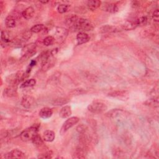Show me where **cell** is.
Here are the masks:
<instances>
[{
    "mask_svg": "<svg viewBox=\"0 0 159 159\" xmlns=\"http://www.w3.org/2000/svg\"><path fill=\"white\" fill-rule=\"evenodd\" d=\"M93 29V24L91 21L87 19L78 18L73 29L78 31L80 32H85V31H92Z\"/></svg>",
    "mask_w": 159,
    "mask_h": 159,
    "instance_id": "cell-1",
    "label": "cell"
},
{
    "mask_svg": "<svg viewBox=\"0 0 159 159\" xmlns=\"http://www.w3.org/2000/svg\"><path fill=\"white\" fill-rule=\"evenodd\" d=\"M36 44L34 43H31L28 44L22 49V57L21 60H27V59L31 57L36 54Z\"/></svg>",
    "mask_w": 159,
    "mask_h": 159,
    "instance_id": "cell-2",
    "label": "cell"
},
{
    "mask_svg": "<svg viewBox=\"0 0 159 159\" xmlns=\"http://www.w3.org/2000/svg\"><path fill=\"white\" fill-rule=\"evenodd\" d=\"M38 128L39 127L34 126L23 131L20 134L21 139L24 142H29L30 141H32L34 136L37 134Z\"/></svg>",
    "mask_w": 159,
    "mask_h": 159,
    "instance_id": "cell-3",
    "label": "cell"
},
{
    "mask_svg": "<svg viewBox=\"0 0 159 159\" xmlns=\"http://www.w3.org/2000/svg\"><path fill=\"white\" fill-rule=\"evenodd\" d=\"M88 109L94 114H100L107 109V106L102 102L95 101L88 106Z\"/></svg>",
    "mask_w": 159,
    "mask_h": 159,
    "instance_id": "cell-4",
    "label": "cell"
},
{
    "mask_svg": "<svg viewBox=\"0 0 159 159\" xmlns=\"http://www.w3.org/2000/svg\"><path fill=\"white\" fill-rule=\"evenodd\" d=\"M21 105L26 109H31L36 105L35 98L29 95H26L22 98Z\"/></svg>",
    "mask_w": 159,
    "mask_h": 159,
    "instance_id": "cell-5",
    "label": "cell"
},
{
    "mask_svg": "<svg viewBox=\"0 0 159 159\" xmlns=\"http://www.w3.org/2000/svg\"><path fill=\"white\" fill-rule=\"evenodd\" d=\"M80 119L77 117H72L68 119L63 124L62 128V131L63 132L72 128L75 124H76L79 122Z\"/></svg>",
    "mask_w": 159,
    "mask_h": 159,
    "instance_id": "cell-6",
    "label": "cell"
},
{
    "mask_svg": "<svg viewBox=\"0 0 159 159\" xmlns=\"http://www.w3.org/2000/svg\"><path fill=\"white\" fill-rule=\"evenodd\" d=\"M6 158H26L24 153L18 149H14L6 154Z\"/></svg>",
    "mask_w": 159,
    "mask_h": 159,
    "instance_id": "cell-7",
    "label": "cell"
},
{
    "mask_svg": "<svg viewBox=\"0 0 159 159\" xmlns=\"http://www.w3.org/2000/svg\"><path fill=\"white\" fill-rule=\"evenodd\" d=\"M68 35V31L63 28H57L55 31V36L57 40L62 42L65 40Z\"/></svg>",
    "mask_w": 159,
    "mask_h": 159,
    "instance_id": "cell-8",
    "label": "cell"
},
{
    "mask_svg": "<svg viewBox=\"0 0 159 159\" xmlns=\"http://www.w3.org/2000/svg\"><path fill=\"white\" fill-rule=\"evenodd\" d=\"M53 114V111L50 108H43L39 112V116L41 118L46 119L50 118Z\"/></svg>",
    "mask_w": 159,
    "mask_h": 159,
    "instance_id": "cell-9",
    "label": "cell"
},
{
    "mask_svg": "<svg viewBox=\"0 0 159 159\" xmlns=\"http://www.w3.org/2000/svg\"><path fill=\"white\" fill-rule=\"evenodd\" d=\"M89 40V37L85 32H79L76 36V41L78 45L86 43Z\"/></svg>",
    "mask_w": 159,
    "mask_h": 159,
    "instance_id": "cell-10",
    "label": "cell"
},
{
    "mask_svg": "<svg viewBox=\"0 0 159 159\" xmlns=\"http://www.w3.org/2000/svg\"><path fill=\"white\" fill-rule=\"evenodd\" d=\"M72 109L70 106H63L60 112H59V116L63 119L69 118L72 115Z\"/></svg>",
    "mask_w": 159,
    "mask_h": 159,
    "instance_id": "cell-11",
    "label": "cell"
},
{
    "mask_svg": "<svg viewBox=\"0 0 159 159\" xmlns=\"http://www.w3.org/2000/svg\"><path fill=\"white\" fill-rule=\"evenodd\" d=\"M55 133L52 131L47 130L44 132L43 139L45 141L49 142H52L55 139Z\"/></svg>",
    "mask_w": 159,
    "mask_h": 159,
    "instance_id": "cell-12",
    "label": "cell"
},
{
    "mask_svg": "<svg viewBox=\"0 0 159 159\" xmlns=\"http://www.w3.org/2000/svg\"><path fill=\"white\" fill-rule=\"evenodd\" d=\"M34 14V9L32 7H28L22 11V16L25 19L28 20L33 17Z\"/></svg>",
    "mask_w": 159,
    "mask_h": 159,
    "instance_id": "cell-13",
    "label": "cell"
},
{
    "mask_svg": "<svg viewBox=\"0 0 159 159\" xmlns=\"http://www.w3.org/2000/svg\"><path fill=\"white\" fill-rule=\"evenodd\" d=\"M6 26L8 28H13L16 26V20L15 16L9 15L5 19Z\"/></svg>",
    "mask_w": 159,
    "mask_h": 159,
    "instance_id": "cell-14",
    "label": "cell"
},
{
    "mask_svg": "<svg viewBox=\"0 0 159 159\" xmlns=\"http://www.w3.org/2000/svg\"><path fill=\"white\" fill-rule=\"evenodd\" d=\"M78 17L75 15H71L69 18H67L66 21H65V24L67 26H69V28L73 29L75 24H76V21L78 19Z\"/></svg>",
    "mask_w": 159,
    "mask_h": 159,
    "instance_id": "cell-15",
    "label": "cell"
},
{
    "mask_svg": "<svg viewBox=\"0 0 159 159\" xmlns=\"http://www.w3.org/2000/svg\"><path fill=\"white\" fill-rule=\"evenodd\" d=\"M138 26L137 24V22H136V19H134V20H129L126 21L123 25V28L128 31V30L134 29Z\"/></svg>",
    "mask_w": 159,
    "mask_h": 159,
    "instance_id": "cell-16",
    "label": "cell"
},
{
    "mask_svg": "<svg viewBox=\"0 0 159 159\" xmlns=\"http://www.w3.org/2000/svg\"><path fill=\"white\" fill-rule=\"evenodd\" d=\"M101 2L100 1H96V0H92V1H89L87 3V6L89 10L94 11L96 10L101 5Z\"/></svg>",
    "mask_w": 159,
    "mask_h": 159,
    "instance_id": "cell-17",
    "label": "cell"
},
{
    "mask_svg": "<svg viewBox=\"0 0 159 159\" xmlns=\"http://www.w3.org/2000/svg\"><path fill=\"white\" fill-rule=\"evenodd\" d=\"M103 9L111 13H115L118 11V8L116 5L114 3H107L104 6ZM104 10V11H105Z\"/></svg>",
    "mask_w": 159,
    "mask_h": 159,
    "instance_id": "cell-18",
    "label": "cell"
},
{
    "mask_svg": "<svg viewBox=\"0 0 159 159\" xmlns=\"http://www.w3.org/2000/svg\"><path fill=\"white\" fill-rule=\"evenodd\" d=\"M99 31L101 33H110V32H115L118 31V29L116 27L110 26V25H106L103 27H101L99 29Z\"/></svg>",
    "mask_w": 159,
    "mask_h": 159,
    "instance_id": "cell-19",
    "label": "cell"
},
{
    "mask_svg": "<svg viewBox=\"0 0 159 159\" xmlns=\"http://www.w3.org/2000/svg\"><path fill=\"white\" fill-rule=\"evenodd\" d=\"M44 139H42V138L41 137V135H39V134H36L34 136V138L32 139V143L34 144L36 146H41L44 144Z\"/></svg>",
    "mask_w": 159,
    "mask_h": 159,
    "instance_id": "cell-20",
    "label": "cell"
},
{
    "mask_svg": "<svg viewBox=\"0 0 159 159\" xmlns=\"http://www.w3.org/2000/svg\"><path fill=\"white\" fill-rule=\"evenodd\" d=\"M36 81L34 79L28 80L22 83V84L21 85V88H28V87L34 86L36 85Z\"/></svg>",
    "mask_w": 159,
    "mask_h": 159,
    "instance_id": "cell-21",
    "label": "cell"
},
{
    "mask_svg": "<svg viewBox=\"0 0 159 159\" xmlns=\"http://www.w3.org/2000/svg\"><path fill=\"white\" fill-rule=\"evenodd\" d=\"M16 92V88L15 85H11L10 87L8 88L5 90V93L8 96H13L15 95Z\"/></svg>",
    "mask_w": 159,
    "mask_h": 159,
    "instance_id": "cell-22",
    "label": "cell"
},
{
    "mask_svg": "<svg viewBox=\"0 0 159 159\" xmlns=\"http://www.w3.org/2000/svg\"><path fill=\"white\" fill-rule=\"evenodd\" d=\"M68 102H69V100L66 98H58V99H56L53 101V105L54 106H61L65 104H67Z\"/></svg>",
    "mask_w": 159,
    "mask_h": 159,
    "instance_id": "cell-23",
    "label": "cell"
},
{
    "mask_svg": "<svg viewBox=\"0 0 159 159\" xmlns=\"http://www.w3.org/2000/svg\"><path fill=\"white\" fill-rule=\"evenodd\" d=\"M44 29V25L42 24H38L36 25L33 26L31 28V31L32 33H38L41 31H42L43 29Z\"/></svg>",
    "mask_w": 159,
    "mask_h": 159,
    "instance_id": "cell-24",
    "label": "cell"
},
{
    "mask_svg": "<svg viewBox=\"0 0 159 159\" xmlns=\"http://www.w3.org/2000/svg\"><path fill=\"white\" fill-rule=\"evenodd\" d=\"M73 157L76 158H85V153L82 149H78L76 150Z\"/></svg>",
    "mask_w": 159,
    "mask_h": 159,
    "instance_id": "cell-25",
    "label": "cell"
},
{
    "mask_svg": "<svg viewBox=\"0 0 159 159\" xmlns=\"http://www.w3.org/2000/svg\"><path fill=\"white\" fill-rule=\"evenodd\" d=\"M55 41V38L52 36H47L45 37L44 41H43V44L45 46H49V45H51L53 44V43Z\"/></svg>",
    "mask_w": 159,
    "mask_h": 159,
    "instance_id": "cell-26",
    "label": "cell"
},
{
    "mask_svg": "<svg viewBox=\"0 0 159 159\" xmlns=\"http://www.w3.org/2000/svg\"><path fill=\"white\" fill-rule=\"evenodd\" d=\"M69 8H70V6L68 5H65V4L60 5L57 7V11L59 13L63 14V13H66L67 11H68Z\"/></svg>",
    "mask_w": 159,
    "mask_h": 159,
    "instance_id": "cell-27",
    "label": "cell"
},
{
    "mask_svg": "<svg viewBox=\"0 0 159 159\" xmlns=\"http://www.w3.org/2000/svg\"><path fill=\"white\" fill-rule=\"evenodd\" d=\"M1 40L2 41V42H4L5 44L6 43H8L11 41L10 39H9V36L8 34L5 32L2 31V33H1Z\"/></svg>",
    "mask_w": 159,
    "mask_h": 159,
    "instance_id": "cell-28",
    "label": "cell"
},
{
    "mask_svg": "<svg viewBox=\"0 0 159 159\" xmlns=\"http://www.w3.org/2000/svg\"><path fill=\"white\" fill-rule=\"evenodd\" d=\"M146 105H148L150 106H153V107H158V98L156 99H151L147 100L145 102Z\"/></svg>",
    "mask_w": 159,
    "mask_h": 159,
    "instance_id": "cell-29",
    "label": "cell"
},
{
    "mask_svg": "<svg viewBox=\"0 0 159 159\" xmlns=\"http://www.w3.org/2000/svg\"><path fill=\"white\" fill-rule=\"evenodd\" d=\"M87 129H88L87 127L85 126V125L83 124L79 125V126H78L76 128V131L79 134H85L86 132Z\"/></svg>",
    "mask_w": 159,
    "mask_h": 159,
    "instance_id": "cell-30",
    "label": "cell"
},
{
    "mask_svg": "<svg viewBox=\"0 0 159 159\" xmlns=\"http://www.w3.org/2000/svg\"><path fill=\"white\" fill-rule=\"evenodd\" d=\"M32 32L30 31H27L24 32L22 34V39L24 41H28L32 37Z\"/></svg>",
    "mask_w": 159,
    "mask_h": 159,
    "instance_id": "cell-31",
    "label": "cell"
},
{
    "mask_svg": "<svg viewBox=\"0 0 159 159\" xmlns=\"http://www.w3.org/2000/svg\"><path fill=\"white\" fill-rule=\"evenodd\" d=\"M52 154H53V153L52 152V151H49V152H45L43 154L39 155L38 158H51L52 157Z\"/></svg>",
    "mask_w": 159,
    "mask_h": 159,
    "instance_id": "cell-32",
    "label": "cell"
},
{
    "mask_svg": "<svg viewBox=\"0 0 159 159\" xmlns=\"http://www.w3.org/2000/svg\"><path fill=\"white\" fill-rule=\"evenodd\" d=\"M159 11L158 9H157L154 11V12L153 13V19L154 21L155 22H158V19H159Z\"/></svg>",
    "mask_w": 159,
    "mask_h": 159,
    "instance_id": "cell-33",
    "label": "cell"
},
{
    "mask_svg": "<svg viewBox=\"0 0 159 159\" xmlns=\"http://www.w3.org/2000/svg\"><path fill=\"white\" fill-rule=\"evenodd\" d=\"M36 61H34V60H32V61H31V64H30V67H33V66H34L35 65H36Z\"/></svg>",
    "mask_w": 159,
    "mask_h": 159,
    "instance_id": "cell-34",
    "label": "cell"
},
{
    "mask_svg": "<svg viewBox=\"0 0 159 159\" xmlns=\"http://www.w3.org/2000/svg\"><path fill=\"white\" fill-rule=\"evenodd\" d=\"M49 2L47 1V2H41V3H44V4H45V3H47Z\"/></svg>",
    "mask_w": 159,
    "mask_h": 159,
    "instance_id": "cell-35",
    "label": "cell"
}]
</instances>
